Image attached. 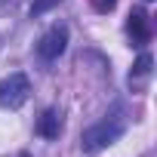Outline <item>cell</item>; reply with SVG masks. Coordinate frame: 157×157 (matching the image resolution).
I'll return each mask as SVG.
<instances>
[{"instance_id": "obj_1", "label": "cell", "mask_w": 157, "mask_h": 157, "mask_svg": "<svg viewBox=\"0 0 157 157\" xmlns=\"http://www.w3.org/2000/svg\"><path fill=\"white\" fill-rule=\"evenodd\" d=\"M123 129H126V111H123V105H114L111 114H105L96 126H90V129L83 132L80 145H83L86 154H96V151L114 145V142L123 136Z\"/></svg>"}, {"instance_id": "obj_2", "label": "cell", "mask_w": 157, "mask_h": 157, "mask_svg": "<svg viewBox=\"0 0 157 157\" xmlns=\"http://www.w3.org/2000/svg\"><path fill=\"white\" fill-rule=\"evenodd\" d=\"M31 83L25 74H10L6 80H0V108H22L28 102Z\"/></svg>"}, {"instance_id": "obj_3", "label": "cell", "mask_w": 157, "mask_h": 157, "mask_svg": "<svg viewBox=\"0 0 157 157\" xmlns=\"http://www.w3.org/2000/svg\"><path fill=\"white\" fill-rule=\"evenodd\" d=\"M65 46H68V28L56 25V28H49V31L40 37L37 52H40L43 59H59V56L65 52Z\"/></svg>"}, {"instance_id": "obj_4", "label": "cell", "mask_w": 157, "mask_h": 157, "mask_svg": "<svg viewBox=\"0 0 157 157\" xmlns=\"http://www.w3.org/2000/svg\"><path fill=\"white\" fill-rule=\"evenodd\" d=\"M37 132H40L43 139H56V136H59V111L46 108V111L40 114V120H37Z\"/></svg>"}, {"instance_id": "obj_5", "label": "cell", "mask_w": 157, "mask_h": 157, "mask_svg": "<svg viewBox=\"0 0 157 157\" xmlns=\"http://www.w3.org/2000/svg\"><path fill=\"white\" fill-rule=\"evenodd\" d=\"M129 34H132L139 43H145V40L151 37V31H148V16H145L142 10L129 13Z\"/></svg>"}, {"instance_id": "obj_6", "label": "cell", "mask_w": 157, "mask_h": 157, "mask_svg": "<svg viewBox=\"0 0 157 157\" xmlns=\"http://www.w3.org/2000/svg\"><path fill=\"white\" fill-rule=\"evenodd\" d=\"M56 3H59V0H37V3L31 6V16H43V13H46V10H52Z\"/></svg>"}, {"instance_id": "obj_7", "label": "cell", "mask_w": 157, "mask_h": 157, "mask_svg": "<svg viewBox=\"0 0 157 157\" xmlns=\"http://www.w3.org/2000/svg\"><path fill=\"white\" fill-rule=\"evenodd\" d=\"M148 71H151V56H142L136 62V74H148Z\"/></svg>"}, {"instance_id": "obj_8", "label": "cell", "mask_w": 157, "mask_h": 157, "mask_svg": "<svg viewBox=\"0 0 157 157\" xmlns=\"http://www.w3.org/2000/svg\"><path fill=\"white\" fill-rule=\"evenodd\" d=\"M93 6H96L99 13H108V10H114V6H117V0H93Z\"/></svg>"}, {"instance_id": "obj_9", "label": "cell", "mask_w": 157, "mask_h": 157, "mask_svg": "<svg viewBox=\"0 0 157 157\" xmlns=\"http://www.w3.org/2000/svg\"><path fill=\"white\" fill-rule=\"evenodd\" d=\"M22 157H28V154H22Z\"/></svg>"}]
</instances>
